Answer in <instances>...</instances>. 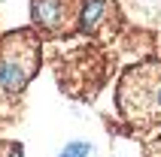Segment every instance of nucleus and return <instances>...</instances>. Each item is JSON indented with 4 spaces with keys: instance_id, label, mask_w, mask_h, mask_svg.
Masks as SVG:
<instances>
[{
    "instance_id": "nucleus-6",
    "label": "nucleus",
    "mask_w": 161,
    "mask_h": 157,
    "mask_svg": "<svg viewBox=\"0 0 161 157\" xmlns=\"http://www.w3.org/2000/svg\"><path fill=\"white\" fill-rule=\"evenodd\" d=\"M128 6H137V18H143V15H152L161 6V0H128Z\"/></svg>"
},
{
    "instance_id": "nucleus-4",
    "label": "nucleus",
    "mask_w": 161,
    "mask_h": 157,
    "mask_svg": "<svg viewBox=\"0 0 161 157\" xmlns=\"http://www.w3.org/2000/svg\"><path fill=\"white\" fill-rule=\"evenodd\" d=\"M122 12L116 0H85L79 15V30L85 36H109L116 33Z\"/></svg>"
},
{
    "instance_id": "nucleus-1",
    "label": "nucleus",
    "mask_w": 161,
    "mask_h": 157,
    "mask_svg": "<svg viewBox=\"0 0 161 157\" xmlns=\"http://www.w3.org/2000/svg\"><path fill=\"white\" fill-rule=\"evenodd\" d=\"M116 109L131 130L161 127V61L134 63L119 76Z\"/></svg>"
},
{
    "instance_id": "nucleus-2",
    "label": "nucleus",
    "mask_w": 161,
    "mask_h": 157,
    "mask_svg": "<svg viewBox=\"0 0 161 157\" xmlns=\"http://www.w3.org/2000/svg\"><path fill=\"white\" fill-rule=\"evenodd\" d=\"M40 33L36 30H12L0 36V91L6 97H21L31 78L40 70Z\"/></svg>"
},
{
    "instance_id": "nucleus-7",
    "label": "nucleus",
    "mask_w": 161,
    "mask_h": 157,
    "mask_svg": "<svg viewBox=\"0 0 161 157\" xmlns=\"http://www.w3.org/2000/svg\"><path fill=\"white\" fill-rule=\"evenodd\" d=\"M0 157H25V148H21V142L0 139Z\"/></svg>"
},
{
    "instance_id": "nucleus-3",
    "label": "nucleus",
    "mask_w": 161,
    "mask_h": 157,
    "mask_svg": "<svg viewBox=\"0 0 161 157\" xmlns=\"http://www.w3.org/2000/svg\"><path fill=\"white\" fill-rule=\"evenodd\" d=\"M82 3L85 0H31V18L36 33L46 39L67 36L79 27Z\"/></svg>"
},
{
    "instance_id": "nucleus-5",
    "label": "nucleus",
    "mask_w": 161,
    "mask_h": 157,
    "mask_svg": "<svg viewBox=\"0 0 161 157\" xmlns=\"http://www.w3.org/2000/svg\"><path fill=\"white\" fill-rule=\"evenodd\" d=\"M88 154H91V145L85 139H76V142H70L58 157H88Z\"/></svg>"
},
{
    "instance_id": "nucleus-8",
    "label": "nucleus",
    "mask_w": 161,
    "mask_h": 157,
    "mask_svg": "<svg viewBox=\"0 0 161 157\" xmlns=\"http://www.w3.org/2000/svg\"><path fill=\"white\" fill-rule=\"evenodd\" d=\"M143 157H161V139L149 142V145H146V151H143Z\"/></svg>"
}]
</instances>
